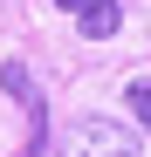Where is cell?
Returning a JSON list of instances; mask_svg holds the SVG:
<instances>
[{"mask_svg": "<svg viewBox=\"0 0 151 157\" xmlns=\"http://www.w3.org/2000/svg\"><path fill=\"white\" fill-rule=\"evenodd\" d=\"M55 157H137V137L110 116H76L55 130Z\"/></svg>", "mask_w": 151, "mask_h": 157, "instance_id": "6da1fadb", "label": "cell"}, {"mask_svg": "<svg viewBox=\"0 0 151 157\" xmlns=\"http://www.w3.org/2000/svg\"><path fill=\"white\" fill-rule=\"evenodd\" d=\"M55 7H62L89 41H110V34L124 28V7H117V0H55Z\"/></svg>", "mask_w": 151, "mask_h": 157, "instance_id": "7a4b0ae2", "label": "cell"}, {"mask_svg": "<svg viewBox=\"0 0 151 157\" xmlns=\"http://www.w3.org/2000/svg\"><path fill=\"white\" fill-rule=\"evenodd\" d=\"M124 102L137 109V123H144V137H151V75H137V82L124 89Z\"/></svg>", "mask_w": 151, "mask_h": 157, "instance_id": "3957f363", "label": "cell"}]
</instances>
